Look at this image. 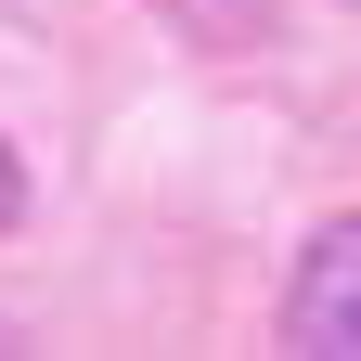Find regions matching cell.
Returning <instances> with one entry per match:
<instances>
[{"instance_id":"1","label":"cell","mask_w":361,"mask_h":361,"mask_svg":"<svg viewBox=\"0 0 361 361\" xmlns=\"http://www.w3.org/2000/svg\"><path fill=\"white\" fill-rule=\"evenodd\" d=\"M284 348H348V361H361V219H336V233L297 258V297H284Z\"/></svg>"},{"instance_id":"2","label":"cell","mask_w":361,"mask_h":361,"mask_svg":"<svg viewBox=\"0 0 361 361\" xmlns=\"http://www.w3.org/2000/svg\"><path fill=\"white\" fill-rule=\"evenodd\" d=\"M13 207H26V168H13V142H0V233H13Z\"/></svg>"},{"instance_id":"3","label":"cell","mask_w":361,"mask_h":361,"mask_svg":"<svg viewBox=\"0 0 361 361\" xmlns=\"http://www.w3.org/2000/svg\"><path fill=\"white\" fill-rule=\"evenodd\" d=\"M168 13H219V0H168Z\"/></svg>"}]
</instances>
